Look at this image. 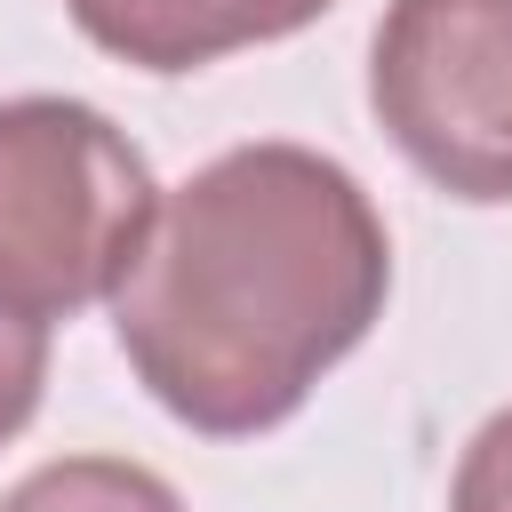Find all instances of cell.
I'll return each instance as SVG.
<instances>
[{
  "instance_id": "cell-6",
  "label": "cell",
  "mask_w": 512,
  "mask_h": 512,
  "mask_svg": "<svg viewBox=\"0 0 512 512\" xmlns=\"http://www.w3.org/2000/svg\"><path fill=\"white\" fill-rule=\"evenodd\" d=\"M40 384H48V312L0 296V448L32 424Z\"/></svg>"
},
{
  "instance_id": "cell-3",
  "label": "cell",
  "mask_w": 512,
  "mask_h": 512,
  "mask_svg": "<svg viewBox=\"0 0 512 512\" xmlns=\"http://www.w3.org/2000/svg\"><path fill=\"white\" fill-rule=\"evenodd\" d=\"M368 104L448 200H512V0H392Z\"/></svg>"
},
{
  "instance_id": "cell-1",
  "label": "cell",
  "mask_w": 512,
  "mask_h": 512,
  "mask_svg": "<svg viewBox=\"0 0 512 512\" xmlns=\"http://www.w3.org/2000/svg\"><path fill=\"white\" fill-rule=\"evenodd\" d=\"M392 240L360 176L312 144H232L192 168L128 280L112 328L136 384L208 440L288 424L312 384L384 320Z\"/></svg>"
},
{
  "instance_id": "cell-2",
  "label": "cell",
  "mask_w": 512,
  "mask_h": 512,
  "mask_svg": "<svg viewBox=\"0 0 512 512\" xmlns=\"http://www.w3.org/2000/svg\"><path fill=\"white\" fill-rule=\"evenodd\" d=\"M160 216L144 152L80 96L0 104V296L64 320L112 296Z\"/></svg>"
},
{
  "instance_id": "cell-4",
  "label": "cell",
  "mask_w": 512,
  "mask_h": 512,
  "mask_svg": "<svg viewBox=\"0 0 512 512\" xmlns=\"http://www.w3.org/2000/svg\"><path fill=\"white\" fill-rule=\"evenodd\" d=\"M336 0H64V16L136 72H200L232 48L288 40Z\"/></svg>"
},
{
  "instance_id": "cell-7",
  "label": "cell",
  "mask_w": 512,
  "mask_h": 512,
  "mask_svg": "<svg viewBox=\"0 0 512 512\" xmlns=\"http://www.w3.org/2000/svg\"><path fill=\"white\" fill-rule=\"evenodd\" d=\"M448 512H512V408H496L472 432V448L456 456Z\"/></svg>"
},
{
  "instance_id": "cell-5",
  "label": "cell",
  "mask_w": 512,
  "mask_h": 512,
  "mask_svg": "<svg viewBox=\"0 0 512 512\" xmlns=\"http://www.w3.org/2000/svg\"><path fill=\"white\" fill-rule=\"evenodd\" d=\"M0 512H184V496L128 456H56L40 472H24Z\"/></svg>"
}]
</instances>
